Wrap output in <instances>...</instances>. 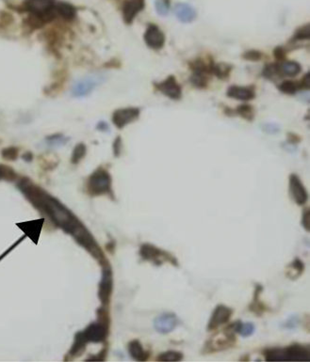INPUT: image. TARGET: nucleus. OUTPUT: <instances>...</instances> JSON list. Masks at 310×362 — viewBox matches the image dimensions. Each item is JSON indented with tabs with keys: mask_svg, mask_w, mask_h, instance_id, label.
<instances>
[{
	"mask_svg": "<svg viewBox=\"0 0 310 362\" xmlns=\"http://www.w3.org/2000/svg\"><path fill=\"white\" fill-rule=\"evenodd\" d=\"M263 356L267 361H309L310 351L308 345L294 343L285 348H271L263 351Z\"/></svg>",
	"mask_w": 310,
	"mask_h": 362,
	"instance_id": "1",
	"label": "nucleus"
},
{
	"mask_svg": "<svg viewBox=\"0 0 310 362\" xmlns=\"http://www.w3.org/2000/svg\"><path fill=\"white\" fill-rule=\"evenodd\" d=\"M140 255L142 260L156 265H162L164 263H169L174 266H178V261L174 255L152 244H142L140 247Z\"/></svg>",
	"mask_w": 310,
	"mask_h": 362,
	"instance_id": "2",
	"label": "nucleus"
},
{
	"mask_svg": "<svg viewBox=\"0 0 310 362\" xmlns=\"http://www.w3.org/2000/svg\"><path fill=\"white\" fill-rule=\"evenodd\" d=\"M235 334L236 332L233 329V324L230 323L222 332L217 333L212 338H210L209 341H207L205 345L206 353L219 352L231 348L236 343Z\"/></svg>",
	"mask_w": 310,
	"mask_h": 362,
	"instance_id": "3",
	"label": "nucleus"
},
{
	"mask_svg": "<svg viewBox=\"0 0 310 362\" xmlns=\"http://www.w3.org/2000/svg\"><path fill=\"white\" fill-rule=\"evenodd\" d=\"M88 189L90 194L94 196L110 194L111 177L110 173L104 168H98L89 178Z\"/></svg>",
	"mask_w": 310,
	"mask_h": 362,
	"instance_id": "4",
	"label": "nucleus"
},
{
	"mask_svg": "<svg viewBox=\"0 0 310 362\" xmlns=\"http://www.w3.org/2000/svg\"><path fill=\"white\" fill-rule=\"evenodd\" d=\"M24 5L26 11L40 20L51 19L56 9L54 0H26Z\"/></svg>",
	"mask_w": 310,
	"mask_h": 362,
	"instance_id": "5",
	"label": "nucleus"
},
{
	"mask_svg": "<svg viewBox=\"0 0 310 362\" xmlns=\"http://www.w3.org/2000/svg\"><path fill=\"white\" fill-rule=\"evenodd\" d=\"M104 79L105 77L101 75H95V76L82 78L74 85L72 93L75 97L87 96L97 88V86L103 83Z\"/></svg>",
	"mask_w": 310,
	"mask_h": 362,
	"instance_id": "6",
	"label": "nucleus"
},
{
	"mask_svg": "<svg viewBox=\"0 0 310 362\" xmlns=\"http://www.w3.org/2000/svg\"><path fill=\"white\" fill-rule=\"evenodd\" d=\"M102 265H103V272H102L101 281L99 283L98 298L102 304L107 305L110 303V297L113 289V278H112V271L110 265L107 263Z\"/></svg>",
	"mask_w": 310,
	"mask_h": 362,
	"instance_id": "7",
	"label": "nucleus"
},
{
	"mask_svg": "<svg viewBox=\"0 0 310 362\" xmlns=\"http://www.w3.org/2000/svg\"><path fill=\"white\" fill-rule=\"evenodd\" d=\"M109 325L110 323H106L99 321L97 323L90 324L86 330L82 332L85 340L87 343H102L109 334Z\"/></svg>",
	"mask_w": 310,
	"mask_h": 362,
	"instance_id": "8",
	"label": "nucleus"
},
{
	"mask_svg": "<svg viewBox=\"0 0 310 362\" xmlns=\"http://www.w3.org/2000/svg\"><path fill=\"white\" fill-rule=\"evenodd\" d=\"M232 314V309L226 305L216 306L207 323V331H214L220 328L221 325L227 323L230 320Z\"/></svg>",
	"mask_w": 310,
	"mask_h": 362,
	"instance_id": "9",
	"label": "nucleus"
},
{
	"mask_svg": "<svg viewBox=\"0 0 310 362\" xmlns=\"http://www.w3.org/2000/svg\"><path fill=\"white\" fill-rule=\"evenodd\" d=\"M289 187H290V194H291V199L298 205H300V206L304 205L305 202L308 200V194H307V191L304 188L303 183L300 180V178L298 177L297 175H291Z\"/></svg>",
	"mask_w": 310,
	"mask_h": 362,
	"instance_id": "10",
	"label": "nucleus"
},
{
	"mask_svg": "<svg viewBox=\"0 0 310 362\" xmlns=\"http://www.w3.org/2000/svg\"><path fill=\"white\" fill-rule=\"evenodd\" d=\"M140 116V110L137 107H127L117 110L112 116V122L118 128H123L134 122Z\"/></svg>",
	"mask_w": 310,
	"mask_h": 362,
	"instance_id": "11",
	"label": "nucleus"
},
{
	"mask_svg": "<svg viewBox=\"0 0 310 362\" xmlns=\"http://www.w3.org/2000/svg\"><path fill=\"white\" fill-rule=\"evenodd\" d=\"M178 324V318L173 312H165L154 320V328L161 334H168Z\"/></svg>",
	"mask_w": 310,
	"mask_h": 362,
	"instance_id": "12",
	"label": "nucleus"
},
{
	"mask_svg": "<svg viewBox=\"0 0 310 362\" xmlns=\"http://www.w3.org/2000/svg\"><path fill=\"white\" fill-rule=\"evenodd\" d=\"M145 44L152 49H161L165 44V36L161 28L156 25H149L143 35Z\"/></svg>",
	"mask_w": 310,
	"mask_h": 362,
	"instance_id": "13",
	"label": "nucleus"
},
{
	"mask_svg": "<svg viewBox=\"0 0 310 362\" xmlns=\"http://www.w3.org/2000/svg\"><path fill=\"white\" fill-rule=\"evenodd\" d=\"M156 88L164 95L174 100L180 99L182 95L180 85L178 84L175 77L173 76H170L161 83L156 84Z\"/></svg>",
	"mask_w": 310,
	"mask_h": 362,
	"instance_id": "14",
	"label": "nucleus"
},
{
	"mask_svg": "<svg viewBox=\"0 0 310 362\" xmlns=\"http://www.w3.org/2000/svg\"><path fill=\"white\" fill-rule=\"evenodd\" d=\"M145 7V0H127L123 3V20L127 24H131L137 14L141 13Z\"/></svg>",
	"mask_w": 310,
	"mask_h": 362,
	"instance_id": "15",
	"label": "nucleus"
},
{
	"mask_svg": "<svg viewBox=\"0 0 310 362\" xmlns=\"http://www.w3.org/2000/svg\"><path fill=\"white\" fill-rule=\"evenodd\" d=\"M175 13L177 19L182 23H191L197 16L196 11L187 3H177L175 5Z\"/></svg>",
	"mask_w": 310,
	"mask_h": 362,
	"instance_id": "16",
	"label": "nucleus"
},
{
	"mask_svg": "<svg viewBox=\"0 0 310 362\" xmlns=\"http://www.w3.org/2000/svg\"><path fill=\"white\" fill-rule=\"evenodd\" d=\"M227 96L240 101H249L255 98V91L251 87L231 86L227 90Z\"/></svg>",
	"mask_w": 310,
	"mask_h": 362,
	"instance_id": "17",
	"label": "nucleus"
},
{
	"mask_svg": "<svg viewBox=\"0 0 310 362\" xmlns=\"http://www.w3.org/2000/svg\"><path fill=\"white\" fill-rule=\"evenodd\" d=\"M128 350L130 356L137 361H146L150 356V354L145 351L142 343L138 340L131 341L128 345Z\"/></svg>",
	"mask_w": 310,
	"mask_h": 362,
	"instance_id": "18",
	"label": "nucleus"
},
{
	"mask_svg": "<svg viewBox=\"0 0 310 362\" xmlns=\"http://www.w3.org/2000/svg\"><path fill=\"white\" fill-rule=\"evenodd\" d=\"M304 270V263L299 258L294 259L290 265L287 266L286 275L291 279H296L299 278Z\"/></svg>",
	"mask_w": 310,
	"mask_h": 362,
	"instance_id": "19",
	"label": "nucleus"
},
{
	"mask_svg": "<svg viewBox=\"0 0 310 362\" xmlns=\"http://www.w3.org/2000/svg\"><path fill=\"white\" fill-rule=\"evenodd\" d=\"M261 290H262V286L258 285L256 288V291H255V296L253 298L252 303L249 307L250 311H252L258 316H261L267 310L265 305L263 304L262 302H260V300H259V294Z\"/></svg>",
	"mask_w": 310,
	"mask_h": 362,
	"instance_id": "20",
	"label": "nucleus"
},
{
	"mask_svg": "<svg viewBox=\"0 0 310 362\" xmlns=\"http://www.w3.org/2000/svg\"><path fill=\"white\" fill-rule=\"evenodd\" d=\"M183 357H184V355L179 351L170 350V351H166V352H163L162 354H160L157 357V360L163 362L180 361L183 359Z\"/></svg>",
	"mask_w": 310,
	"mask_h": 362,
	"instance_id": "21",
	"label": "nucleus"
},
{
	"mask_svg": "<svg viewBox=\"0 0 310 362\" xmlns=\"http://www.w3.org/2000/svg\"><path fill=\"white\" fill-rule=\"evenodd\" d=\"M255 331H256V327L251 322H245V323H242L241 321L237 322L236 332L240 336L248 338V337L252 336L253 334L255 333Z\"/></svg>",
	"mask_w": 310,
	"mask_h": 362,
	"instance_id": "22",
	"label": "nucleus"
},
{
	"mask_svg": "<svg viewBox=\"0 0 310 362\" xmlns=\"http://www.w3.org/2000/svg\"><path fill=\"white\" fill-rule=\"evenodd\" d=\"M280 71L283 73L285 76L295 77L301 71V66L295 61H287L282 64Z\"/></svg>",
	"mask_w": 310,
	"mask_h": 362,
	"instance_id": "23",
	"label": "nucleus"
},
{
	"mask_svg": "<svg viewBox=\"0 0 310 362\" xmlns=\"http://www.w3.org/2000/svg\"><path fill=\"white\" fill-rule=\"evenodd\" d=\"M56 9H57L58 13L65 19H72L76 15L75 8L70 5V4L64 3V2L63 3H58L57 7H56Z\"/></svg>",
	"mask_w": 310,
	"mask_h": 362,
	"instance_id": "24",
	"label": "nucleus"
},
{
	"mask_svg": "<svg viewBox=\"0 0 310 362\" xmlns=\"http://www.w3.org/2000/svg\"><path fill=\"white\" fill-rule=\"evenodd\" d=\"M231 67L228 64L220 63V64H213L210 66V71H212L214 75H216L219 78H226L228 77Z\"/></svg>",
	"mask_w": 310,
	"mask_h": 362,
	"instance_id": "25",
	"label": "nucleus"
},
{
	"mask_svg": "<svg viewBox=\"0 0 310 362\" xmlns=\"http://www.w3.org/2000/svg\"><path fill=\"white\" fill-rule=\"evenodd\" d=\"M299 88V84L291 80H286L278 86V89L286 94H294Z\"/></svg>",
	"mask_w": 310,
	"mask_h": 362,
	"instance_id": "26",
	"label": "nucleus"
},
{
	"mask_svg": "<svg viewBox=\"0 0 310 362\" xmlns=\"http://www.w3.org/2000/svg\"><path fill=\"white\" fill-rule=\"evenodd\" d=\"M310 37V28L309 25H305V26H301L300 28H298L297 31L294 34V36L292 37V42H296V41H303V40H308Z\"/></svg>",
	"mask_w": 310,
	"mask_h": 362,
	"instance_id": "27",
	"label": "nucleus"
},
{
	"mask_svg": "<svg viewBox=\"0 0 310 362\" xmlns=\"http://www.w3.org/2000/svg\"><path fill=\"white\" fill-rule=\"evenodd\" d=\"M237 112H238L239 116L244 118L247 121H252L253 119H254V116H255L253 106L248 105V104L239 105V107L237 108Z\"/></svg>",
	"mask_w": 310,
	"mask_h": 362,
	"instance_id": "28",
	"label": "nucleus"
},
{
	"mask_svg": "<svg viewBox=\"0 0 310 362\" xmlns=\"http://www.w3.org/2000/svg\"><path fill=\"white\" fill-rule=\"evenodd\" d=\"M156 11L161 16L167 15L170 10V3L168 0H156Z\"/></svg>",
	"mask_w": 310,
	"mask_h": 362,
	"instance_id": "29",
	"label": "nucleus"
},
{
	"mask_svg": "<svg viewBox=\"0 0 310 362\" xmlns=\"http://www.w3.org/2000/svg\"><path fill=\"white\" fill-rule=\"evenodd\" d=\"M279 71H280V68L278 67L277 64H269L264 68L263 75L266 78L272 79V78H277Z\"/></svg>",
	"mask_w": 310,
	"mask_h": 362,
	"instance_id": "30",
	"label": "nucleus"
},
{
	"mask_svg": "<svg viewBox=\"0 0 310 362\" xmlns=\"http://www.w3.org/2000/svg\"><path fill=\"white\" fill-rule=\"evenodd\" d=\"M86 154V147L84 144H78V146L75 148L72 155V162L73 163H78L80 161L83 156Z\"/></svg>",
	"mask_w": 310,
	"mask_h": 362,
	"instance_id": "31",
	"label": "nucleus"
},
{
	"mask_svg": "<svg viewBox=\"0 0 310 362\" xmlns=\"http://www.w3.org/2000/svg\"><path fill=\"white\" fill-rule=\"evenodd\" d=\"M15 178V172L12 168L0 165V180L12 181Z\"/></svg>",
	"mask_w": 310,
	"mask_h": 362,
	"instance_id": "32",
	"label": "nucleus"
},
{
	"mask_svg": "<svg viewBox=\"0 0 310 362\" xmlns=\"http://www.w3.org/2000/svg\"><path fill=\"white\" fill-rule=\"evenodd\" d=\"M261 128H262V131H263V132H265L267 134H271V135L277 134L278 132H279V130H280V127H279V125H278V124H276V123H264V124H262Z\"/></svg>",
	"mask_w": 310,
	"mask_h": 362,
	"instance_id": "33",
	"label": "nucleus"
},
{
	"mask_svg": "<svg viewBox=\"0 0 310 362\" xmlns=\"http://www.w3.org/2000/svg\"><path fill=\"white\" fill-rule=\"evenodd\" d=\"M302 226L306 232H309L310 229V212L309 208H305L302 214V220H301Z\"/></svg>",
	"mask_w": 310,
	"mask_h": 362,
	"instance_id": "34",
	"label": "nucleus"
},
{
	"mask_svg": "<svg viewBox=\"0 0 310 362\" xmlns=\"http://www.w3.org/2000/svg\"><path fill=\"white\" fill-rule=\"evenodd\" d=\"M2 155L4 158L6 159H10V160H13V159H16L17 155H18V151L16 148H8V149L4 150L2 152Z\"/></svg>",
	"mask_w": 310,
	"mask_h": 362,
	"instance_id": "35",
	"label": "nucleus"
},
{
	"mask_svg": "<svg viewBox=\"0 0 310 362\" xmlns=\"http://www.w3.org/2000/svg\"><path fill=\"white\" fill-rule=\"evenodd\" d=\"M244 58L246 59H249V60H254V61L259 60L261 58V53L256 51V50H251V51H248L244 54Z\"/></svg>",
	"mask_w": 310,
	"mask_h": 362,
	"instance_id": "36",
	"label": "nucleus"
},
{
	"mask_svg": "<svg viewBox=\"0 0 310 362\" xmlns=\"http://www.w3.org/2000/svg\"><path fill=\"white\" fill-rule=\"evenodd\" d=\"M310 75L309 73H307L306 75H305V77H304V78H303V80H302V82H301V84L299 85V87L300 88H303V89H308L309 88V85H310Z\"/></svg>",
	"mask_w": 310,
	"mask_h": 362,
	"instance_id": "37",
	"label": "nucleus"
},
{
	"mask_svg": "<svg viewBox=\"0 0 310 362\" xmlns=\"http://www.w3.org/2000/svg\"><path fill=\"white\" fill-rule=\"evenodd\" d=\"M121 147H122V141H121V138L118 137L115 142H114V145H113V150H114V155L118 156L120 155V152H121Z\"/></svg>",
	"mask_w": 310,
	"mask_h": 362,
	"instance_id": "38",
	"label": "nucleus"
},
{
	"mask_svg": "<svg viewBox=\"0 0 310 362\" xmlns=\"http://www.w3.org/2000/svg\"><path fill=\"white\" fill-rule=\"evenodd\" d=\"M274 56H275L278 59H281V58H284V49H283L282 47H278V48H276L275 51H274Z\"/></svg>",
	"mask_w": 310,
	"mask_h": 362,
	"instance_id": "39",
	"label": "nucleus"
},
{
	"mask_svg": "<svg viewBox=\"0 0 310 362\" xmlns=\"http://www.w3.org/2000/svg\"><path fill=\"white\" fill-rule=\"evenodd\" d=\"M98 127H99V129L101 130H107L108 128H109V126L107 125V123H99V125H98Z\"/></svg>",
	"mask_w": 310,
	"mask_h": 362,
	"instance_id": "40",
	"label": "nucleus"
}]
</instances>
